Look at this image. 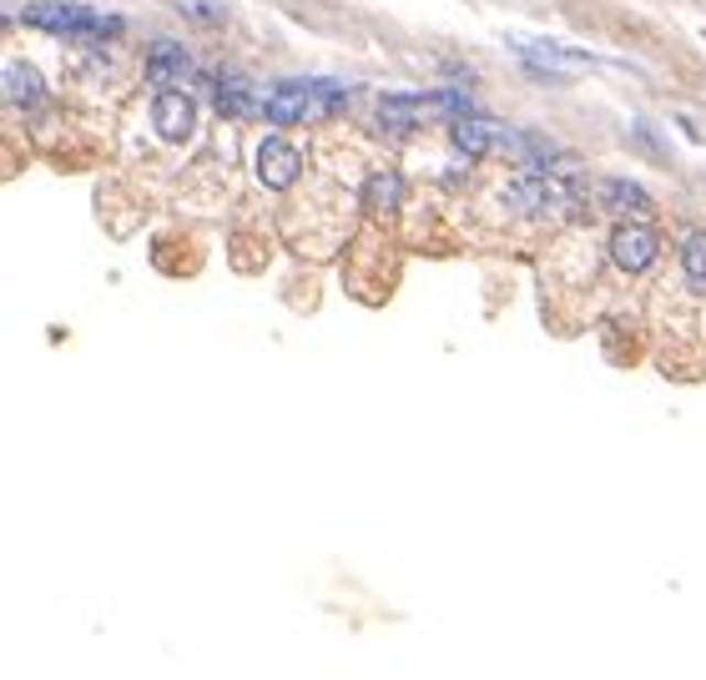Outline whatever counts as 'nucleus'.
<instances>
[{"mask_svg": "<svg viewBox=\"0 0 706 680\" xmlns=\"http://www.w3.org/2000/svg\"><path fill=\"white\" fill-rule=\"evenodd\" d=\"M21 21L31 31H46V36H86V41H107V36H121L127 21L121 15H96L76 0H36V6H25Z\"/></svg>", "mask_w": 706, "mask_h": 680, "instance_id": "nucleus-1", "label": "nucleus"}, {"mask_svg": "<svg viewBox=\"0 0 706 680\" xmlns=\"http://www.w3.org/2000/svg\"><path fill=\"white\" fill-rule=\"evenodd\" d=\"M504 197V207L510 212H520V217H551V212H561L565 207V182L561 177H551V172H535V177H515L510 187L500 191Z\"/></svg>", "mask_w": 706, "mask_h": 680, "instance_id": "nucleus-2", "label": "nucleus"}, {"mask_svg": "<svg viewBox=\"0 0 706 680\" xmlns=\"http://www.w3.org/2000/svg\"><path fill=\"white\" fill-rule=\"evenodd\" d=\"M152 127L162 142H187L192 132H197V101H192L187 91H172V86H162L152 101Z\"/></svg>", "mask_w": 706, "mask_h": 680, "instance_id": "nucleus-3", "label": "nucleus"}, {"mask_svg": "<svg viewBox=\"0 0 706 680\" xmlns=\"http://www.w3.org/2000/svg\"><path fill=\"white\" fill-rule=\"evenodd\" d=\"M656 232H651L647 222H621L611 232V263L621 267V273H647L651 263H656Z\"/></svg>", "mask_w": 706, "mask_h": 680, "instance_id": "nucleus-4", "label": "nucleus"}, {"mask_svg": "<svg viewBox=\"0 0 706 680\" xmlns=\"http://www.w3.org/2000/svg\"><path fill=\"white\" fill-rule=\"evenodd\" d=\"M213 101H217V111H222V117L258 121V117H263L268 91H258V86H252L248 76H238V72H222V76H217V86H213Z\"/></svg>", "mask_w": 706, "mask_h": 680, "instance_id": "nucleus-5", "label": "nucleus"}, {"mask_svg": "<svg viewBox=\"0 0 706 680\" xmlns=\"http://www.w3.org/2000/svg\"><path fill=\"white\" fill-rule=\"evenodd\" d=\"M298 172H303V156H298V146H287L283 136H268V142L258 146V182H263V187L287 191L298 182Z\"/></svg>", "mask_w": 706, "mask_h": 680, "instance_id": "nucleus-6", "label": "nucleus"}, {"mask_svg": "<svg viewBox=\"0 0 706 680\" xmlns=\"http://www.w3.org/2000/svg\"><path fill=\"white\" fill-rule=\"evenodd\" d=\"M313 107H318V101H313V81H278L263 101V121L293 127V121H308Z\"/></svg>", "mask_w": 706, "mask_h": 680, "instance_id": "nucleus-7", "label": "nucleus"}, {"mask_svg": "<svg viewBox=\"0 0 706 680\" xmlns=\"http://www.w3.org/2000/svg\"><path fill=\"white\" fill-rule=\"evenodd\" d=\"M430 111H434L430 96H383L379 101V127L389 136H409L424 117H430Z\"/></svg>", "mask_w": 706, "mask_h": 680, "instance_id": "nucleus-8", "label": "nucleus"}, {"mask_svg": "<svg viewBox=\"0 0 706 680\" xmlns=\"http://www.w3.org/2000/svg\"><path fill=\"white\" fill-rule=\"evenodd\" d=\"M172 76H187V46L172 36H156L152 46H146V81L167 86Z\"/></svg>", "mask_w": 706, "mask_h": 680, "instance_id": "nucleus-9", "label": "nucleus"}, {"mask_svg": "<svg viewBox=\"0 0 706 680\" xmlns=\"http://www.w3.org/2000/svg\"><path fill=\"white\" fill-rule=\"evenodd\" d=\"M449 136H455V152L475 162V156L490 152V142H500V127H495V121H485L479 111H469V117H455Z\"/></svg>", "mask_w": 706, "mask_h": 680, "instance_id": "nucleus-10", "label": "nucleus"}, {"mask_svg": "<svg viewBox=\"0 0 706 680\" xmlns=\"http://www.w3.org/2000/svg\"><path fill=\"white\" fill-rule=\"evenodd\" d=\"M6 101H11V107H41V101H46V86H41L36 66H25V61H11V66H6Z\"/></svg>", "mask_w": 706, "mask_h": 680, "instance_id": "nucleus-11", "label": "nucleus"}, {"mask_svg": "<svg viewBox=\"0 0 706 680\" xmlns=\"http://www.w3.org/2000/svg\"><path fill=\"white\" fill-rule=\"evenodd\" d=\"M600 191H606V207L621 217H651V197L647 187H636V182L626 177H611V182H600Z\"/></svg>", "mask_w": 706, "mask_h": 680, "instance_id": "nucleus-12", "label": "nucleus"}, {"mask_svg": "<svg viewBox=\"0 0 706 680\" xmlns=\"http://www.w3.org/2000/svg\"><path fill=\"white\" fill-rule=\"evenodd\" d=\"M399 197H404V182H399V172H373V177L363 182V202H369L373 212H394Z\"/></svg>", "mask_w": 706, "mask_h": 680, "instance_id": "nucleus-13", "label": "nucleus"}, {"mask_svg": "<svg viewBox=\"0 0 706 680\" xmlns=\"http://www.w3.org/2000/svg\"><path fill=\"white\" fill-rule=\"evenodd\" d=\"M682 267H686V277H692L696 287H706V232H692V238H686Z\"/></svg>", "mask_w": 706, "mask_h": 680, "instance_id": "nucleus-14", "label": "nucleus"}, {"mask_svg": "<svg viewBox=\"0 0 706 680\" xmlns=\"http://www.w3.org/2000/svg\"><path fill=\"white\" fill-rule=\"evenodd\" d=\"M348 96H354V86H344V81H313V101H318V111H328V117L344 107Z\"/></svg>", "mask_w": 706, "mask_h": 680, "instance_id": "nucleus-15", "label": "nucleus"}]
</instances>
